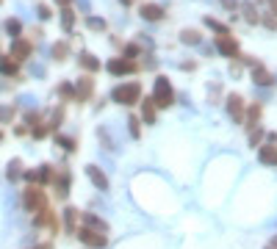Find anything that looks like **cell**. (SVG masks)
Segmentation results:
<instances>
[{
	"label": "cell",
	"mask_w": 277,
	"mask_h": 249,
	"mask_svg": "<svg viewBox=\"0 0 277 249\" xmlns=\"http://www.w3.org/2000/svg\"><path fill=\"white\" fill-rule=\"evenodd\" d=\"M22 205H25V211L39 213L42 208H47V194L36 186V183H31V186L22 191Z\"/></svg>",
	"instance_id": "obj_1"
},
{
	"label": "cell",
	"mask_w": 277,
	"mask_h": 249,
	"mask_svg": "<svg viewBox=\"0 0 277 249\" xmlns=\"http://www.w3.org/2000/svg\"><path fill=\"white\" fill-rule=\"evenodd\" d=\"M152 103H155V108H167V105L175 103V92L172 86H169V80L164 78H155V89H152Z\"/></svg>",
	"instance_id": "obj_2"
},
{
	"label": "cell",
	"mask_w": 277,
	"mask_h": 249,
	"mask_svg": "<svg viewBox=\"0 0 277 249\" xmlns=\"http://www.w3.org/2000/svg\"><path fill=\"white\" fill-rule=\"evenodd\" d=\"M114 103H120V105H133V103H139V97H141V86L139 83H122V86H116L114 89Z\"/></svg>",
	"instance_id": "obj_3"
},
{
	"label": "cell",
	"mask_w": 277,
	"mask_h": 249,
	"mask_svg": "<svg viewBox=\"0 0 277 249\" xmlns=\"http://www.w3.org/2000/svg\"><path fill=\"white\" fill-rule=\"evenodd\" d=\"M75 235H78V238L84 241L86 246H92V249H103L105 244H108L105 233H100V230H92V227H81V230H75Z\"/></svg>",
	"instance_id": "obj_4"
},
{
	"label": "cell",
	"mask_w": 277,
	"mask_h": 249,
	"mask_svg": "<svg viewBox=\"0 0 277 249\" xmlns=\"http://www.w3.org/2000/svg\"><path fill=\"white\" fill-rule=\"evenodd\" d=\"M69 183H72V175H69L67 169L56 172V177H53V186H56V197H58V199H67V194H69Z\"/></svg>",
	"instance_id": "obj_5"
},
{
	"label": "cell",
	"mask_w": 277,
	"mask_h": 249,
	"mask_svg": "<svg viewBox=\"0 0 277 249\" xmlns=\"http://www.w3.org/2000/svg\"><path fill=\"white\" fill-rule=\"evenodd\" d=\"M33 224H36V227H50L53 233H58V227H61L58 219H56V213H53L50 208H42V211L36 213V219H33Z\"/></svg>",
	"instance_id": "obj_6"
},
{
	"label": "cell",
	"mask_w": 277,
	"mask_h": 249,
	"mask_svg": "<svg viewBox=\"0 0 277 249\" xmlns=\"http://www.w3.org/2000/svg\"><path fill=\"white\" fill-rule=\"evenodd\" d=\"M108 72L111 75H131V72H136V64H133L131 58H111Z\"/></svg>",
	"instance_id": "obj_7"
},
{
	"label": "cell",
	"mask_w": 277,
	"mask_h": 249,
	"mask_svg": "<svg viewBox=\"0 0 277 249\" xmlns=\"http://www.w3.org/2000/svg\"><path fill=\"white\" fill-rule=\"evenodd\" d=\"M28 56H31V42H25V39L11 42V58H14V61H25Z\"/></svg>",
	"instance_id": "obj_8"
},
{
	"label": "cell",
	"mask_w": 277,
	"mask_h": 249,
	"mask_svg": "<svg viewBox=\"0 0 277 249\" xmlns=\"http://www.w3.org/2000/svg\"><path fill=\"white\" fill-rule=\"evenodd\" d=\"M258 161L263 166H277V147L274 144H261L258 147Z\"/></svg>",
	"instance_id": "obj_9"
},
{
	"label": "cell",
	"mask_w": 277,
	"mask_h": 249,
	"mask_svg": "<svg viewBox=\"0 0 277 249\" xmlns=\"http://www.w3.org/2000/svg\"><path fill=\"white\" fill-rule=\"evenodd\" d=\"M227 114H230L235 122H244V100H241L239 94L227 97Z\"/></svg>",
	"instance_id": "obj_10"
},
{
	"label": "cell",
	"mask_w": 277,
	"mask_h": 249,
	"mask_svg": "<svg viewBox=\"0 0 277 249\" xmlns=\"http://www.w3.org/2000/svg\"><path fill=\"white\" fill-rule=\"evenodd\" d=\"M86 175H89V180L100 188V191H108V177H105L97 166H86Z\"/></svg>",
	"instance_id": "obj_11"
},
{
	"label": "cell",
	"mask_w": 277,
	"mask_h": 249,
	"mask_svg": "<svg viewBox=\"0 0 277 249\" xmlns=\"http://www.w3.org/2000/svg\"><path fill=\"white\" fill-rule=\"evenodd\" d=\"M216 50H219L222 56H235V53H239V45H235L230 36H216Z\"/></svg>",
	"instance_id": "obj_12"
},
{
	"label": "cell",
	"mask_w": 277,
	"mask_h": 249,
	"mask_svg": "<svg viewBox=\"0 0 277 249\" xmlns=\"http://www.w3.org/2000/svg\"><path fill=\"white\" fill-rule=\"evenodd\" d=\"M92 92H94L92 78H78V86H75V97H78V100H89Z\"/></svg>",
	"instance_id": "obj_13"
},
{
	"label": "cell",
	"mask_w": 277,
	"mask_h": 249,
	"mask_svg": "<svg viewBox=\"0 0 277 249\" xmlns=\"http://www.w3.org/2000/svg\"><path fill=\"white\" fill-rule=\"evenodd\" d=\"M141 17L150 20V22H158L164 17V9H161V6H155V3H144V6H141Z\"/></svg>",
	"instance_id": "obj_14"
},
{
	"label": "cell",
	"mask_w": 277,
	"mask_h": 249,
	"mask_svg": "<svg viewBox=\"0 0 277 249\" xmlns=\"http://www.w3.org/2000/svg\"><path fill=\"white\" fill-rule=\"evenodd\" d=\"M252 78H255L258 86H272V72H266V69L261 67V64H255V69H252Z\"/></svg>",
	"instance_id": "obj_15"
},
{
	"label": "cell",
	"mask_w": 277,
	"mask_h": 249,
	"mask_svg": "<svg viewBox=\"0 0 277 249\" xmlns=\"http://www.w3.org/2000/svg\"><path fill=\"white\" fill-rule=\"evenodd\" d=\"M53 177H56V172H53L50 163H45V166H39V169H36V183H39V186L53 183Z\"/></svg>",
	"instance_id": "obj_16"
},
{
	"label": "cell",
	"mask_w": 277,
	"mask_h": 249,
	"mask_svg": "<svg viewBox=\"0 0 277 249\" xmlns=\"http://www.w3.org/2000/svg\"><path fill=\"white\" fill-rule=\"evenodd\" d=\"M84 222H86V227H92V230H100V233H108V224H105L100 216H94V213H84Z\"/></svg>",
	"instance_id": "obj_17"
},
{
	"label": "cell",
	"mask_w": 277,
	"mask_h": 249,
	"mask_svg": "<svg viewBox=\"0 0 277 249\" xmlns=\"http://www.w3.org/2000/svg\"><path fill=\"white\" fill-rule=\"evenodd\" d=\"M64 224H67V233H75V230H78V211H75V208H67V211H64Z\"/></svg>",
	"instance_id": "obj_18"
},
{
	"label": "cell",
	"mask_w": 277,
	"mask_h": 249,
	"mask_svg": "<svg viewBox=\"0 0 277 249\" xmlns=\"http://www.w3.org/2000/svg\"><path fill=\"white\" fill-rule=\"evenodd\" d=\"M141 119L147 124L155 122V103H152V100H144V103H141Z\"/></svg>",
	"instance_id": "obj_19"
},
{
	"label": "cell",
	"mask_w": 277,
	"mask_h": 249,
	"mask_svg": "<svg viewBox=\"0 0 277 249\" xmlns=\"http://www.w3.org/2000/svg\"><path fill=\"white\" fill-rule=\"evenodd\" d=\"M6 177H9L11 183L22 177V161H20V158H14V161L9 163V169H6Z\"/></svg>",
	"instance_id": "obj_20"
},
{
	"label": "cell",
	"mask_w": 277,
	"mask_h": 249,
	"mask_svg": "<svg viewBox=\"0 0 277 249\" xmlns=\"http://www.w3.org/2000/svg\"><path fill=\"white\" fill-rule=\"evenodd\" d=\"M78 64H81V67H86L89 72H94V69H100V61L92 56V53H81V56H78Z\"/></svg>",
	"instance_id": "obj_21"
},
{
	"label": "cell",
	"mask_w": 277,
	"mask_h": 249,
	"mask_svg": "<svg viewBox=\"0 0 277 249\" xmlns=\"http://www.w3.org/2000/svg\"><path fill=\"white\" fill-rule=\"evenodd\" d=\"M0 75H6V78L11 75V78H14L17 75V61L14 58H0Z\"/></svg>",
	"instance_id": "obj_22"
},
{
	"label": "cell",
	"mask_w": 277,
	"mask_h": 249,
	"mask_svg": "<svg viewBox=\"0 0 277 249\" xmlns=\"http://www.w3.org/2000/svg\"><path fill=\"white\" fill-rule=\"evenodd\" d=\"M61 25H64V31H72V25H75L72 9H64V11H61Z\"/></svg>",
	"instance_id": "obj_23"
},
{
	"label": "cell",
	"mask_w": 277,
	"mask_h": 249,
	"mask_svg": "<svg viewBox=\"0 0 277 249\" xmlns=\"http://www.w3.org/2000/svg\"><path fill=\"white\" fill-rule=\"evenodd\" d=\"M6 31H9V36H14V39H20V31H22V25H20V20H9V22H6Z\"/></svg>",
	"instance_id": "obj_24"
},
{
	"label": "cell",
	"mask_w": 277,
	"mask_h": 249,
	"mask_svg": "<svg viewBox=\"0 0 277 249\" xmlns=\"http://www.w3.org/2000/svg\"><path fill=\"white\" fill-rule=\"evenodd\" d=\"M205 25L214 28V31L222 33V36H227V25H222V22H216V20H211V17H205Z\"/></svg>",
	"instance_id": "obj_25"
},
{
	"label": "cell",
	"mask_w": 277,
	"mask_h": 249,
	"mask_svg": "<svg viewBox=\"0 0 277 249\" xmlns=\"http://www.w3.org/2000/svg\"><path fill=\"white\" fill-rule=\"evenodd\" d=\"M261 141H263V128H255L250 133V147H261Z\"/></svg>",
	"instance_id": "obj_26"
},
{
	"label": "cell",
	"mask_w": 277,
	"mask_h": 249,
	"mask_svg": "<svg viewBox=\"0 0 277 249\" xmlns=\"http://www.w3.org/2000/svg\"><path fill=\"white\" fill-rule=\"evenodd\" d=\"M56 141H58V144H61L67 152H75V141H72V139H67V136H56Z\"/></svg>",
	"instance_id": "obj_27"
},
{
	"label": "cell",
	"mask_w": 277,
	"mask_h": 249,
	"mask_svg": "<svg viewBox=\"0 0 277 249\" xmlns=\"http://www.w3.org/2000/svg\"><path fill=\"white\" fill-rule=\"evenodd\" d=\"M31 133H33V139H45V136H47V124L36 122V124L31 128Z\"/></svg>",
	"instance_id": "obj_28"
},
{
	"label": "cell",
	"mask_w": 277,
	"mask_h": 249,
	"mask_svg": "<svg viewBox=\"0 0 277 249\" xmlns=\"http://www.w3.org/2000/svg\"><path fill=\"white\" fill-rule=\"evenodd\" d=\"M53 56H56V61H64V56H67V45H64V42H58V45L53 47Z\"/></svg>",
	"instance_id": "obj_29"
},
{
	"label": "cell",
	"mask_w": 277,
	"mask_h": 249,
	"mask_svg": "<svg viewBox=\"0 0 277 249\" xmlns=\"http://www.w3.org/2000/svg\"><path fill=\"white\" fill-rule=\"evenodd\" d=\"M14 119V108H9V105H0V122H11Z\"/></svg>",
	"instance_id": "obj_30"
},
{
	"label": "cell",
	"mask_w": 277,
	"mask_h": 249,
	"mask_svg": "<svg viewBox=\"0 0 277 249\" xmlns=\"http://www.w3.org/2000/svg\"><path fill=\"white\" fill-rule=\"evenodd\" d=\"M128 124H131V136H133V139H139V136H141V128H139V116H131V119H128Z\"/></svg>",
	"instance_id": "obj_31"
},
{
	"label": "cell",
	"mask_w": 277,
	"mask_h": 249,
	"mask_svg": "<svg viewBox=\"0 0 277 249\" xmlns=\"http://www.w3.org/2000/svg\"><path fill=\"white\" fill-rule=\"evenodd\" d=\"M183 42L186 45H200V33L197 31H183Z\"/></svg>",
	"instance_id": "obj_32"
},
{
	"label": "cell",
	"mask_w": 277,
	"mask_h": 249,
	"mask_svg": "<svg viewBox=\"0 0 277 249\" xmlns=\"http://www.w3.org/2000/svg\"><path fill=\"white\" fill-rule=\"evenodd\" d=\"M244 14H247V22H258V11L250 3H244Z\"/></svg>",
	"instance_id": "obj_33"
},
{
	"label": "cell",
	"mask_w": 277,
	"mask_h": 249,
	"mask_svg": "<svg viewBox=\"0 0 277 249\" xmlns=\"http://www.w3.org/2000/svg\"><path fill=\"white\" fill-rule=\"evenodd\" d=\"M89 28H94V31H103V28H105V20H97V17H89Z\"/></svg>",
	"instance_id": "obj_34"
},
{
	"label": "cell",
	"mask_w": 277,
	"mask_h": 249,
	"mask_svg": "<svg viewBox=\"0 0 277 249\" xmlns=\"http://www.w3.org/2000/svg\"><path fill=\"white\" fill-rule=\"evenodd\" d=\"M58 92H61V97H75V89L69 86V83H64V86L58 89Z\"/></svg>",
	"instance_id": "obj_35"
},
{
	"label": "cell",
	"mask_w": 277,
	"mask_h": 249,
	"mask_svg": "<svg viewBox=\"0 0 277 249\" xmlns=\"http://www.w3.org/2000/svg\"><path fill=\"white\" fill-rule=\"evenodd\" d=\"M22 177H25L28 183H36V169H25V172H22Z\"/></svg>",
	"instance_id": "obj_36"
},
{
	"label": "cell",
	"mask_w": 277,
	"mask_h": 249,
	"mask_svg": "<svg viewBox=\"0 0 277 249\" xmlns=\"http://www.w3.org/2000/svg\"><path fill=\"white\" fill-rule=\"evenodd\" d=\"M36 11H39V17H42V20H50V17H53V14H50V9H47V6H39Z\"/></svg>",
	"instance_id": "obj_37"
},
{
	"label": "cell",
	"mask_w": 277,
	"mask_h": 249,
	"mask_svg": "<svg viewBox=\"0 0 277 249\" xmlns=\"http://www.w3.org/2000/svg\"><path fill=\"white\" fill-rule=\"evenodd\" d=\"M136 53H139V47H136V45H131V47H128V50H125V56L131 58V56H136Z\"/></svg>",
	"instance_id": "obj_38"
},
{
	"label": "cell",
	"mask_w": 277,
	"mask_h": 249,
	"mask_svg": "<svg viewBox=\"0 0 277 249\" xmlns=\"http://www.w3.org/2000/svg\"><path fill=\"white\" fill-rule=\"evenodd\" d=\"M266 28H277V20H274V17H266Z\"/></svg>",
	"instance_id": "obj_39"
},
{
	"label": "cell",
	"mask_w": 277,
	"mask_h": 249,
	"mask_svg": "<svg viewBox=\"0 0 277 249\" xmlns=\"http://www.w3.org/2000/svg\"><path fill=\"white\" fill-rule=\"evenodd\" d=\"M58 6H64V9H69V3H72V0H56Z\"/></svg>",
	"instance_id": "obj_40"
},
{
	"label": "cell",
	"mask_w": 277,
	"mask_h": 249,
	"mask_svg": "<svg viewBox=\"0 0 277 249\" xmlns=\"http://www.w3.org/2000/svg\"><path fill=\"white\" fill-rule=\"evenodd\" d=\"M222 3H225L227 9H235V0H222Z\"/></svg>",
	"instance_id": "obj_41"
},
{
	"label": "cell",
	"mask_w": 277,
	"mask_h": 249,
	"mask_svg": "<svg viewBox=\"0 0 277 249\" xmlns=\"http://www.w3.org/2000/svg\"><path fill=\"white\" fill-rule=\"evenodd\" d=\"M31 249H53V244H39V246H31Z\"/></svg>",
	"instance_id": "obj_42"
},
{
	"label": "cell",
	"mask_w": 277,
	"mask_h": 249,
	"mask_svg": "<svg viewBox=\"0 0 277 249\" xmlns=\"http://www.w3.org/2000/svg\"><path fill=\"white\" fill-rule=\"evenodd\" d=\"M266 249H277V238H274V241H272V244H269Z\"/></svg>",
	"instance_id": "obj_43"
},
{
	"label": "cell",
	"mask_w": 277,
	"mask_h": 249,
	"mask_svg": "<svg viewBox=\"0 0 277 249\" xmlns=\"http://www.w3.org/2000/svg\"><path fill=\"white\" fill-rule=\"evenodd\" d=\"M269 3H272V9H274V11H277V0H269Z\"/></svg>",
	"instance_id": "obj_44"
},
{
	"label": "cell",
	"mask_w": 277,
	"mask_h": 249,
	"mask_svg": "<svg viewBox=\"0 0 277 249\" xmlns=\"http://www.w3.org/2000/svg\"><path fill=\"white\" fill-rule=\"evenodd\" d=\"M0 139H3V133H0Z\"/></svg>",
	"instance_id": "obj_45"
},
{
	"label": "cell",
	"mask_w": 277,
	"mask_h": 249,
	"mask_svg": "<svg viewBox=\"0 0 277 249\" xmlns=\"http://www.w3.org/2000/svg\"><path fill=\"white\" fill-rule=\"evenodd\" d=\"M0 3H3V0H0Z\"/></svg>",
	"instance_id": "obj_46"
}]
</instances>
